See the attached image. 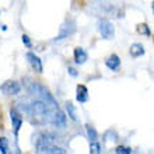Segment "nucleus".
Masks as SVG:
<instances>
[{
  "mask_svg": "<svg viewBox=\"0 0 154 154\" xmlns=\"http://www.w3.org/2000/svg\"><path fill=\"white\" fill-rule=\"evenodd\" d=\"M29 112H31L32 116H37V118H46V115H52L49 104L45 101H41V100L34 101L29 105Z\"/></svg>",
  "mask_w": 154,
  "mask_h": 154,
  "instance_id": "nucleus-1",
  "label": "nucleus"
},
{
  "mask_svg": "<svg viewBox=\"0 0 154 154\" xmlns=\"http://www.w3.org/2000/svg\"><path fill=\"white\" fill-rule=\"evenodd\" d=\"M98 32L101 34L104 39H112L115 35L114 24L108 20H100L98 21Z\"/></svg>",
  "mask_w": 154,
  "mask_h": 154,
  "instance_id": "nucleus-2",
  "label": "nucleus"
},
{
  "mask_svg": "<svg viewBox=\"0 0 154 154\" xmlns=\"http://www.w3.org/2000/svg\"><path fill=\"white\" fill-rule=\"evenodd\" d=\"M74 29H76V23H74L73 20H66V23L60 27V32L57 34V37L53 41L65 39V38H67L69 35H72V34L74 32Z\"/></svg>",
  "mask_w": 154,
  "mask_h": 154,
  "instance_id": "nucleus-3",
  "label": "nucleus"
},
{
  "mask_svg": "<svg viewBox=\"0 0 154 154\" xmlns=\"http://www.w3.org/2000/svg\"><path fill=\"white\" fill-rule=\"evenodd\" d=\"M37 153H48V154H63L66 153V150H63L62 147H57V146H53L52 143H38L37 146Z\"/></svg>",
  "mask_w": 154,
  "mask_h": 154,
  "instance_id": "nucleus-4",
  "label": "nucleus"
},
{
  "mask_svg": "<svg viewBox=\"0 0 154 154\" xmlns=\"http://www.w3.org/2000/svg\"><path fill=\"white\" fill-rule=\"evenodd\" d=\"M0 90H2L6 95H17V94H20V91H21V85L18 84L17 81L8 80V81H6L3 85H0Z\"/></svg>",
  "mask_w": 154,
  "mask_h": 154,
  "instance_id": "nucleus-5",
  "label": "nucleus"
},
{
  "mask_svg": "<svg viewBox=\"0 0 154 154\" xmlns=\"http://www.w3.org/2000/svg\"><path fill=\"white\" fill-rule=\"evenodd\" d=\"M10 118H11V123H13V129H14V134H18L20 128L23 125V116L18 114L17 109H11L10 111Z\"/></svg>",
  "mask_w": 154,
  "mask_h": 154,
  "instance_id": "nucleus-6",
  "label": "nucleus"
},
{
  "mask_svg": "<svg viewBox=\"0 0 154 154\" xmlns=\"http://www.w3.org/2000/svg\"><path fill=\"white\" fill-rule=\"evenodd\" d=\"M27 59H28L31 67H32L37 73H42V62H41V59L37 56V55H35V53L28 52V53H27Z\"/></svg>",
  "mask_w": 154,
  "mask_h": 154,
  "instance_id": "nucleus-7",
  "label": "nucleus"
},
{
  "mask_svg": "<svg viewBox=\"0 0 154 154\" xmlns=\"http://www.w3.org/2000/svg\"><path fill=\"white\" fill-rule=\"evenodd\" d=\"M105 65L109 70H112V72H118V70L121 69V59H119L118 55L114 53V55H111V56L106 57Z\"/></svg>",
  "mask_w": 154,
  "mask_h": 154,
  "instance_id": "nucleus-8",
  "label": "nucleus"
},
{
  "mask_svg": "<svg viewBox=\"0 0 154 154\" xmlns=\"http://www.w3.org/2000/svg\"><path fill=\"white\" fill-rule=\"evenodd\" d=\"M87 59H88V55H87V52L83 48L79 46V48L74 49V62L77 65H84L87 62Z\"/></svg>",
  "mask_w": 154,
  "mask_h": 154,
  "instance_id": "nucleus-9",
  "label": "nucleus"
},
{
  "mask_svg": "<svg viewBox=\"0 0 154 154\" xmlns=\"http://www.w3.org/2000/svg\"><path fill=\"white\" fill-rule=\"evenodd\" d=\"M51 121L53 122V125L57 126V128H65L66 126V115L62 112V111L57 109L55 114H53L52 119Z\"/></svg>",
  "mask_w": 154,
  "mask_h": 154,
  "instance_id": "nucleus-10",
  "label": "nucleus"
},
{
  "mask_svg": "<svg viewBox=\"0 0 154 154\" xmlns=\"http://www.w3.org/2000/svg\"><path fill=\"white\" fill-rule=\"evenodd\" d=\"M76 98H77V101L79 102H87V100H88V90H87L85 85H83V84L77 85Z\"/></svg>",
  "mask_w": 154,
  "mask_h": 154,
  "instance_id": "nucleus-11",
  "label": "nucleus"
},
{
  "mask_svg": "<svg viewBox=\"0 0 154 154\" xmlns=\"http://www.w3.org/2000/svg\"><path fill=\"white\" fill-rule=\"evenodd\" d=\"M130 55L133 57H139L144 55V46L142 44H133L130 46Z\"/></svg>",
  "mask_w": 154,
  "mask_h": 154,
  "instance_id": "nucleus-12",
  "label": "nucleus"
},
{
  "mask_svg": "<svg viewBox=\"0 0 154 154\" xmlns=\"http://www.w3.org/2000/svg\"><path fill=\"white\" fill-rule=\"evenodd\" d=\"M66 111H67V114H69L72 121H74V122L79 121V118H77V109H76V106L73 105V102H66Z\"/></svg>",
  "mask_w": 154,
  "mask_h": 154,
  "instance_id": "nucleus-13",
  "label": "nucleus"
},
{
  "mask_svg": "<svg viewBox=\"0 0 154 154\" xmlns=\"http://www.w3.org/2000/svg\"><path fill=\"white\" fill-rule=\"evenodd\" d=\"M85 130H87V136H88L90 142H97V139H98L97 130L94 129L91 125H85Z\"/></svg>",
  "mask_w": 154,
  "mask_h": 154,
  "instance_id": "nucleus-14",
  "label": "nucleus"
},
{
  "mask_svg": "<svg viewBox=\"0 0 154 154\" xmlns=\"http://www.w3.org/2000/svg\"><path fill=\"white\" fill-rule=\"evenodd\" d=\"M136 31H137L139 34H142V35H150V28H149V25L147 24H139L137 27H136Z\"/></svg>",
  "mask_w": 154,
  "mask_h": 154,
  "instance_id": "nucleus-15",
  "label": "nucleus"
},
{
  "mask_svg": "<svg viewBox=\"0 0 154 154\" xmlns=\"http://www.w3.org/2000/svg\"><path fill=\"white\" fill-rule=\"evenodd\" d=\"M0 153H3V154L8 153V142L6 137L0 139Z\"/></svg>",
  "mask_w": 154,
  "mask_h": 154,
  "instance_id": "nucleus-16",
  "label": "nucleus"
},
{
  "mask_svg": "<svg viewBox=\"0 0 154 154\" xmlns=\"http://www.w3.org/2000/svg\"><path fill=\"white\" fill-rule=\"evenodd\" d=\"M90 153L91 154H100L101 153V146L97 142H91L90 144Z\"/></svg>",
  "mask_w": 154,
  "mask_h": 154,
  "instance_id": "nucleus-17",
  "label": "nucleus"
},
{
  "mask_svg": "<svg viewBox=\"0 0 154 154\" xmlns=\"http://www.w3.org/2000/svg\"><path fill=\"white\" fill-rule=\"evenodd\" d=\"M115 153L116 154H130L132 150H130L129 147H125V146H119L115 149Z\"/></svg>",
  "mask_w": 154,
  "mask_h": 154,
  "instance_id": "nucleus-18",
  "label": "nucleus"
},
{
  "mask_svg": "<svg viewBox=\"0 0 154 154\" xmlns=\"http://www.w3.org/2000/svg\"><path fill=\"white\" fill-rule=\"evenodd\" d=\"M23 42L25 44V46H27V48H31V41H29L28 35H23Z\"/></svg>",
  "mask_w": 154,
  "mask_h": 154,
  "instance_id": "nucleus-19",
  "label": "nucleus"
},
{
  "mask_svg": "<svg viewBox=\"0 0 154 154\" xmlns=\"http://www.w3.org/2000/svg\"><path fill=\"white\" fill-rule=\"evenodd\" d=\"M67 72H69L70 76L77 77V72H76V69H73V67H69V69H67Z\"/></svg>",
  "mask_w": 154,
  "mask_h": 154,
  "instance_id": "nucleus-20",
  "label": "nucleus"
},
{
  "mask_svg": "<svg viewBox=\"0 0 154 154\" xmlns=\"http://www.w3.org/2000/svg\"><path fill=\"white\" fill-rule=\"evenodd\" d=\"M153 10H154V3H153Z\"/></svg>",
  "mask_w": 154,
  "mask_h": 154,
  "instance_id": "nucleus-21",
  "label": "nucleus"
}]
</instances>
